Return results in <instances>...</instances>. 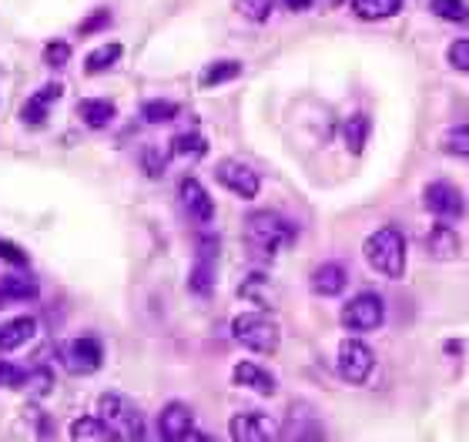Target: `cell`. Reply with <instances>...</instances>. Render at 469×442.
I'll return each mask as SVG.
<instances>
[{
    "instance_id": "1",
    "label": "cell",
    "mask_w": 469,
    "mask_h": 442,
    "mask_svg": "<svg viewBox=\"0 0 469 442\" xmlns=\"http://www.w3.org/2000/svg\"><path fill=\"white\" fill-rule=\"evenodd\" d=\"M245 238L258 255H279L295 241V225L279 212H248L245 215Z\"/></svg>"
},
{
    "instance_id": "2",
    "label": "cell",
    "mask_w": 469,
    "mask_h": 442,
    "mask_svg": "<svg viewBox=\"0 0 469 442\" xmlns=\"http://www.w3.org/2000/svg\"><path fill=\"white\" fill-rule=\"evenodd\" d=\"M98 416L111 426L115 439H125V442H141L148 436V426H144V416L141 409L127 395L121 392H104L101 403H98Z\"/></svg>"
},
{
    "instance_id": "3",
    "label": "cell",
    "mask_w": 469,
    "mask_h": 442,
    "mask_svg": "<svg viewBox=\"0 0 469 442\" xmlns=\"http://www.w3.org/2000/svg\"><path fill=\"white\" fill-rule=\"evenodd\" d=\"M366 262L379 275L399 278L406 272V238L399 228H379L366 238Z\"/></svg>"
},
{
    "instance_id": "4",
    "label": "cell",
    "mask_w": 469,
    "mask_h": 442,
    "mask_svg": "<svg viewBox=\"0 0 469 442\" xmlns=\"http://www.w3.org/2000/svg\"><path fill=\"white\" fill-rule=\"evenodd\" d=\"M231 335H235L239 345H245V349L255 355H272L279 349V339H282L279 325L265 316V308H262V312H241V316L231 322Z\"/></svg>"
},
{
    "instance_id": "5",
    "label": "cell",
    "mask_w": 469,
    "mask_h": 442,
    "mask_svg": "<svg viewBox=\"0 0 469 442\" xmlns=\"http://www.w3.org/2000/svg\"><path fill=\"white\" fill-rule=\"evenodd\" d=\"M61 366L71 376H94L104 366V345L94 332H81L61 345Z\"/></svg>"
},
{
    "instance_id": "6",
    "label": "cell",
    "mask_w": 469,
    "mask_h": 442,
    "mask_svg": "<svg viewBox=\"0 0 469 442\" xmlns=\"http://www.w3.org/2000/svg\"><path fill=\"white\" fill-rule=\"evenodd\" d=\"M335 368H339V376H343L349 386L369 382V376L376 372V352H372V345L362 339H343Z\"/></svg>"
},
{
    "instance_id": "7",
    "label": "cell",
    "mask_w": 469,
    "mask_h": 442,
    "mask_svg": "<svg viewBox=\"0 0 469 442\" xmlns=\"http://www.w3.org/2000/svg\"><path fill=\"white\" fill-rule=\"evenodd\" d=\"M382 322H386V305H382L379 295H372V291H362V295H355L349 299L343 308V325L352 332H372L379 329Z\"/></svg>"
},
{
    "instance_id": "8",
    "label": "cell",
    "mask_w": 469,
    "mask_h": 442,
    "mask_svg": "<svg viewBox=\"0 0 469 442\" xmlns=\"http://www.w3.org/2000/svg\"><path fill=\"white\" fill-rule=\"evenodd\" d=\"M215 178H218L221 188H229L231 195H239V198H245V202L258 198V191H262V178L255 175L248 165L235 161V158H221V161L215 165Z\"/></svg>"
},
{
    "instance_id": "9",
    "label": "cell",
    "mask_w": 469,
    "mask_h": 442,
    "mask_svg": "<svg viewBox=\"0 0 469 442\" xmlns=\"http://www.w3.org/2000/svg\"><path fill=\"white\" fill-rule=\"evenodd\" d=\"M422 204H426L436 218H443V221L466 215V198H463V191H459L456 185H449V181H432V185H426Z\"/></svg>"
},
{
    "instance_id": "10",
    "label": "cell",
    "mask_w": 469,
    "mask_h": 442,
    "mask_svg": "<svg viewBox=\"0 0 469 442\" xmlns=\"http://www.w3.org/2000/svg\"><path fill=\"white\" fill-rule=\"evenodd\" d=\"M215 268H218V241L208 235L198 248V258H195V268H191V278H188V289L191 295H202L208 299L215 291Z\"/></svg>"
},
{
    "instance_id": "11",
    "label": "cell",
    "mask_w": 469,
    "mask_h": 442,
    "mask_svg": "<svg viewBox=\"0 0 469 442\" xmlns=\"http://www.w3.org/2000/svg\"><path fill=\"white\" fill-rule=\"evenodd\" d=\"M178 198H181L185 212H188L195 221H212V218H215V202H212L208 188H204L195 175H185L178 181Z\"/></svg>"
},
{
    "instance_id": "12",
    "label": "cell",
    "mask_w": 469,
    "mask_h": 442,
    "mask_svg": "<svg viewBox=\"0 0 469 442\" xmlns=\"http://www.w3.org/2000/svg\"><path fill=\"white\" fill-rule=\"evenodd\" d=\"M195 429V412L185 403H168L158 412V436L165 442H185Z\"/></svg>"
},
{
    "instance_id": "13",
    "label": "cell",
    "mask_w": 469,
    "mask_h": 442,
    "mask_svg": "<svg viewBox=\"0 0 469 442\" xmlns=\"http://www.w3.org/2000/svg\"><path fill=\"white\" fill-rule=\"evenodd\" d=\"M61 94H64V84H57V81H51V84H44L40 91H34V94L27 98L24 108H21V121H24L27 127H44L48 125V117H51V108L57 104Z\"/></svg>"
},
{
    "instance_id": "14",
    "label": "cell",
    "mask_w": 469,
    "mask_h": 442,
    "mask_svg": "<svg viewBox=\"0 0 469 442\" xmlns=\"http://www.w3.org/2000/svg\"><path fill=\"white\" fill-rule=\"evenodd\" d=\"M231 439L235 442H272L279 439L275 426L268 422L265 412H239L231 419Z\"/></svg>"
},
{
    "instance_id": "15",
    "label": "cell",
    "mask_w": 469,
    "mask_h": 442,
    "mask_svg": "<svg viewBox=\"0 0 469 442\" xmlns=\"http://www.w3.org/2000/svg\"><path fill=\"white\" fill-rule=\"evenodd\" d=\"M231 379H235V386H241V389H252V392H258V395H275V389H279L275 376H272L268 368L255 366V362H235Z\"/></svg>"
},
{
    "instance_id": "16",
    "label": "cell",
    "mask_w": 469,
    "mask_h": 442,
    "mask_svg": "<svg viewBox=\"0 0 469 442\" xmlns=\"http://www.w3.org/2000/svg\"><path fill=\"white\" fill-rule=\"evenodd\" d=\"M345 285H349V275H345V268L335 265V262H326V265H318L316 272H312V291L322 295V299L343 295Z\"/></svg>"
},
{
    "instance_id": "17",
    "label": "cell",
    "mask_w": 469,
    "mask_h": 442,
    "mask_svg": "<svg viewBox=\"0 0 469 442\" xmlns=\"http://www.w3.org/2000/svg\"><path fill=\"white\" fill-rule=\"evenodd\" d=\"M38 335V322L30 316H21V318H11L0 325V352H17L21 345Z\"/></svg>"
},
{
    "instance_id": "18",
    "label": "cell",
    "mask_w": 469,
    "mask_h": 442,
    "mask_svg": "<svg viewBox=\"0 0 469 442\" xmlns=\"http://www.w3.org/2000/svg\"><path fill=\"white\" fill-rule=\"evenodd\" d=\"M241 299H248V302H255L258 308H265V312H272L275 308V285H272V278L262 275V272H252V275H245V282H241L239 289Z\"/></svg>"
},
{
    "instance_id": "19",
    "label": "cell",
    "mask_w": 469,
    "mask_h": 442,
    "mask_svg": "<svg viewBox=\"0 0 469 442\" xmlns=\"http://www.w3.org/2000/svg\"><path fill=\"white\" fill-rule=\"evenodd\" d=\"M426 248H430L432 258H439V262H449V258H456L459 255V238L456 231L446 225L443 218L430 228V235H426Z\"/></svg>"
},
{
    "instance_id": "20",
    "label": "cell",
    "mask_w": 469,
    "mask_h": 442,
    "mask_svg": "<svg viewBox=\"0 0 469 442\" xmlns=\"http://www.w3.org/2000/svg\"><path fill=\"white\" fill-rule=\"evenodd\" d=\"M77 114H81V121L88 127L101 131V127H108L115 121L117 108H115V101H108V98H91V101L77 104Z\"/></svg>"
},
{
    "instance_id": "21",
    "label": "cell",
    "mask_w": 469,
    "mask_h": 442,
    "mask_svg": "<svg viewBox=\"0 0 469 442\" xmlns=\"http://www.w3.org/2000/svg\"><path fill=\"white\" fill-rule=\"evenodd\" d=\"M71 439L74 442H111L115 439V432H111V426L104 422L101 416H81L71 422Z\"/></svg>"
},
{
    "instance_id": "22",
    "label": "cell",
    "mask_w": 469,
    "mask_h": 442,
    "mask_svg": "<svg viewBox=\"0 0 469 442\" xmlns=\"http://www.w3.org/2000/svg\"><path fill=\"white\" fill-rule=\"evenodd\" d=\"M403 11V0H352V13L359 21H386Z\"/></svg>"
},
{
    "instance_id": "23",
    "label": "cell",
    "mask_w": 469,
    "mask_h": 442,
    "mask_svg": "<svg viewBox=\"0 0 469 442\" xmlns=\"http://www.w3.org/2000/svg\"><path fill=\"white\" fill-rule=\"evenodd\" d=\"M121 54H125V48H121L117 40L94 48V51L84 57V74H104L108 67H115V64L121 61Z\"/></svg>"
},
{
    "instance_id": "24",
    "label": "cell",
    "mask_w": 469,
    "mask_h": 442,
    "mask_svg": "<svg viewBox=\"0 0 469 442\" xmlns=\"http://www.w3.org/2000/svg\"><path fill=\"white\" fill-rule=\"evenodd\" d=\"M239 74H241V61H212L202 71L198 84H202V88H218V84H229V81H235Z\"/></svg>"
},
{
    "instance_id": "25",
    "label": "cell",
    "mask_w": 469,
    "mask_h": 442,
    "mask_svg": "<svg viewBox=\"0 0 469 442\" xmlns=\"http://www.w3.org/2000/svg\"><path fill=\"white\" fill-rule=\"evenodd\" d=\"M0 295L11 299V302H24V299L38 295V282L30 275H7L0 278Z\"/></svg>"
},
{
    "instance_id": "26",
    "label": "cell",
    "mask_w": 469,
    "mask_h": 442,
    "mask_svg": "<svg viewBox=\"0 0 469 442\" xmlns=\"http://www.w3.org/2000/svg\"><path fill=\"white\" fill-rule=\"evenodd\" d=\"M432 17L446 24H469V4L466 0H430Z\"/></svg>"
},
{
    "instance_id": "27",
    "label": "cell",
    "mask_w": 469,
    "mask_h": 442,
    "mask_svg": "<svg viewBox=\"0 0 469 442\" xmlns=\"http://www.w3.org/2000/svg\"><path fill=\"white\" fill-rule=\"evenodd\" d=\"M178 108L175 101H165V98H152V101L141 104V117L148 121V125H168V121H175L178 117Z\"/></svg>"
},
{
    "instance_id": "28",
    "label": "cell",
    "mask_w": 469,
    "mask_h": 442,
    "mask_svg": "<svg viewBox=\"0 0 469 442\" xmlns=\"http://www.w3.org/2000/svg\"><path fill=\"white\" fill-rule=\"evenodd\" d=\"M171 152L181 154V158H204L208 141H204L198 131H185V134H175V138H171Z\"/></svg>"
},
{
    "instance_id": "29",
    "label": "cell",
    "mask_w": 469,
    "mask_h": 442,
    "mask_svg": "<svg viewBox=\"0 0 469 442\" xmlns=\"http://www.w3.org/2000/svg\"><path fill=\"white\" fill-rule=\"evenodd\" d=\"M366 141H369V117L366 114H352L345 121V144H349V152L359 154L366 148Z\"/></svg>"
},
{
    "instance_id": "30",
    "label": "cell",
    "mask_w": 469,
    "mask_h": 442,
    "mask_svg": "<svg viewBox=\"0 0 469 442\" xmlns=\"http://www.w3.org/2000/svg\"><path fill=\"white\" fill-rule=\"evenodd\" d=\"M439 148L446 154H453V158H469V125H456L449 127L439 141Z\"/></svg>"
},
{
    "instance_id": "31",
    "label": "cell",
    "mask_w": 469,
    "mask_h": 442,
    "mask_svg": "<svg viewBox=\"0 0 469 442\" xmlns=\"http://www.w3.org/2000/svg\"><path fill=\"white\" fill-rule=\"evenodd\" d=\"M235 13L252 24H265L272 17V0H235Z\"/></svg>"
},
{
    "instance_id": "32",
    "label": "cell",
    "mask_w": 469,
    "mask_h": 442,
    "mask_svg": "<svg viewBox=\"0 0 469 442\" xmlns=\"http://www.w3.org/2000/svg\"><path fill=\"white\" fill-rule=\"evenodd\" d=\"M54 386V372L48 366H34V368H27V382H24V389H30V395H48Z\"/></svg>"
},
{
    "instance_id": "33",
    "label": "cell",
    "mask_w": 469,
    "mask_h": 442,
    "mask_svg": "<svg viewBox=\"0 0 469 442\" xmlns=\"http://www.w3.org/2000/svg\"><path fill=\"white\" fill-rule=\"evenodd\" d=\"M67 61H71V44H67V40L54 38L44 44V64H48V67L61 71V67H67Z\"/></svg>"
},
{
    "instance_id": "34",
    "label": "cell",
    "mask_w": 469,
    "mask_h": 442,
    "mask_svg": "<svg viewBox=\"0 0 469 442\" xmlns=\"http://www.w3.org/2000/svg\"><path fill=\"white\" fill-rule=\"evenodd\" d=\"M24 382H27V368L24 366L0 359V386H7V389H24Z\"/></svg>"
},
{
    "instance_id": "35",
    "label": "cell",
    "mask_w": 469,
    "mask_h": 442,
    "mask_svg": "<svg viewBox=\"0 0 469 442\" xmlns=\"http://www.w3.org/2000/svg\"><path fill=\"white\" fill-rule=\"evenodd\" d=\"M449 67L453 71H463V74H469V38H459L449 44Z\"/></svg>"
},
{
    "instance_id": "36",
    "label": "cell",
    "mask_w": 469,
    "mask_h": 442,
    "mask_svg": "<svg viewBox=\"0 0 469 442\" xmlns=\"http://www.w3.org/2000/svg\"><path fill=\"white\" fill-rule=\"evenodd\" d=\"M141 168H144L148 178H161V171H165V154L158 152V148H144V152H141Z\"/></svg>"
},
{
    "instance_id": "37",
    "label": "cell",
    "mask_w": 469,
    "mask_h": 442,
    "mask_svg": "<svg viewBox=\"0 0 469 442\" xmlns=\"http://www.w3.org/2000/svg\"><path fill=\"white\" fill-rule=\"evenodd\" d=\"M111 24V11L108 7H98L94 13H88V21L77 27L81 34H98V30H104V27Z\"/></svg>"
},
{
    "instance_id": "38",
    "label": "cell",
    "mask_w": 469,
    "mask_h": 442,
    "mask_svg": "<svg viewBox=\"0 0 469 442\" xmlns=\"http://www.w3.org/2000/svg\"><path fill=\"white\" fill-rule=\"evenodd\" d=\"M0 258L17 268H27V252L21 245H13V241H0Z\"/></svg>"
},
{
    "instance_id": "39",
    "label": "cell",
    "mask_w": 469,
    "mask_h": 442,
    "mask_svg": "<svg viewBox=\"0 0 469 442\" xmlns=\"http://www.w3.org/2000/svg\"><path fill=\"white\" fill-rule=\"evenodd\" d=\"M282 4H285L289 11H308V7H312V0H282Z\"/></svg>"
},
{
    "instance_id": "40",
    "label": "cell",
    "mask_w": 469,
    "mask_h": 442,
    "mask_svg": "<svg viewBox=\"0 0 469 442\" xmlns=\"http://www.w3.org/2000/svg\"><path fill=\"white\" fill-rule=\"evenodd\" d=\"M4 302H7V299H4V295H0V305H4Z\"/></svg>"
}]
</instances>
